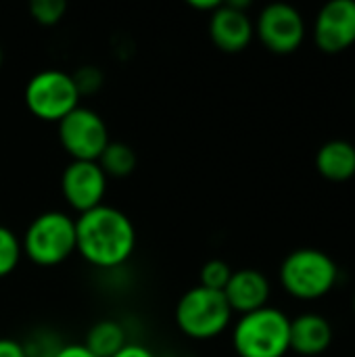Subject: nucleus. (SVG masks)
<instances>
[{"mask_svg":"<svg viewBox=\"0 0 355 357\" xmlns=\"http://www.w3.org/2000/svg\"><path fill=\"white\" fill-rule=\"evenodd\" d=\"M71 75H73V82H75V86H77L80 96H84V94H94V92L103 86V73H100L96 67H92V65L82 67V69H77V71L71 73Z\"/></svg>","mask_w":355,"mask_h":357,"instance_id":"obj_21","label":"nucleus"},{"mask_svg":"<svg viewBox=\"0 0 355 357\" xmlns=\"http://www.w3.org/2000/svg\"><path fill=\"white\" fill-rule=\"evenodd\" d=\"M109 178L96 161H71L61 176V192L71 209L86 213L98 205L107 195Z\"/></svg>","mask_w":355,"mask_h":357,"instance_id":"obj_9","label":"nucleus"},{"mask_svg":"<svg viewBox=\"0 0 355 357\" xmlns=\"http://www.w3.org/2000/svg\"><path fill=\"white\" fill-rule=\"evenodd\" d=\"M253 27L259 42L274 54L295 52L305 38V21L301 13L287 2L268 4Z\"/></svg>","mask_w":355,"mask_h":357,"instance_id":"obj_8","label":"nucleus"},{"mask_svg":"<svg viewBox=\"0 0 355 357\" xmlns=\"http://www.w3.org/2000/svg\"><path fill=\"white\" fill-rule=\"evenodd\" d=\"M291 318L276 307L245 314L232 328V347L239 357H285L289 349Z\"/></svg>","mask_w":355,"mask_h":357,"instance_id":"obj_2","label":"nucleus"},{"mask_svg":"<svg viewBox=\"0 0 355 357\" xmlns=\"http://www.w3.org/2000/svg\"><path fill=\"white\" fill-rule=\"evenodd\" d=\"M23 255L42 268L63 264L75 253V220L65 211H44L31 220L21 238Z\"/></svg>","mask_w":355,"mask_h":357,"instance_id":"obj_3","label":"nucleus"},{"mask_svg":"<svg viewBox=\"0 0 355 357\" xmlns=\"http://www.w3.org/2000/svg\"><path fill=\"white\" fill-rule=\"evenodd\" d=\"M113 357H157L149 347L140 345V343H128L119 354H115Z\"/></svg>","mask_w":355,"mask_h":357,"instance_id":"obj_23","label":"nucleus"},{"mask_svg":"<svg viewBox=\"0 0 355 357\" xmlns=\"http://www.w3.org/2000/svg\"><path fill=\"white\" fill-rule=\"evenodd\" d=\"M0 357H25L23 343L17 341V339L2 337L0 339Z\"/></svg>","mask_w":355,"mask_h":357,"instance_id":"obj_22","label":"nucleus"},{"mask_svg":"<svg viewBox=\"0 0 355 357\" xmlns=\"http://www.w3.org/2000/svg\"><path fill=\"white\" fill-rule=\"evenodd\" d=\"M54 357H94L86 347L84 343H71V345H63L59 349V354Z\"/></svg>","mask_w":355,"mask_h":357,"instance_id":"obj_24","label":"nucleus"},{"mask_svg":"<svg viewBox=\"0 0 355 357\" xmlns=\"http://www.w3.org/2000/svg\"><path fill=\"white\" fill-rule=\"evenodd\" d=\"M59 142L71 161H98L111 140L105 119L88 107H77L59 121Z\"/></svg>","mask_w":355,"mask_h":357,"instance_id":"obj_7","label":"nucleus"},{"mask_svg":"<svg viewBox=\"0 0 355 357\" xmlns=\"http://www.w3.org/2000/svg\"><path fill=\"white\" fill-rule=\"evenodd\" d=\"M186 357H190V356H186Z\"/></svg>","mask_w":355,"mask_h":357,"instance_id":"obj_28","label":"nucleus"},{"mask_svg":"<svg viewBox=\"0 0 355 357\" xmlns=\"http://www.w3.org/2000/svg\"><path fill=\"white\" fill-rule=\"evenodd\" d=\"M255 36L253 21L247 10L232 6L230 2H222L209 17V38L211 42L228 54L245 50Z\"/></svg>","mask_w":355,"mask_h":357,"instance_id":"obj_11","label":"nucleus"},{"mask_svg":"<svg viewBox=\"0 0 355 357\" xmlns=\"http://www.w3.org/2000/svg\"><path fill=\"white\" fill-rule=\"evenodd\" d=\"M232 272L234 270L226 261H222V259H209V261L203 264V268L199 272V280H201L199 284L205 287V289L224 293V289H226Z\"/></svg>","mask_w":355,"mask_h":357,"instance_id":"obj_18","label":"nucleus"},{"mask_svg":"<svg viewBox=\"0 0 355 357\" xmlns=\"http://www.w3.org/2000/svg\"><path fill=\"white\" fill-rule=\"evenodd\" d=\"M331 343H333V326L324 316L308 312L291 320L289 349L295 351L297 356H322L331 347Z\"/></svg>","mask_w":355,"mask_h":357,"instance_id":"obj_13","label":"nucleus"},{"mask_svg":"<svg viewBox=\"0 0 355 357\" xmlns=\"http://www.w3.org/2000/svg\"><path fill=\"white\" fill-rule=\"evenodd\" d=\"M136 249V228L117 207L98 205L75 220V253L90 266L111 270L123 266Z\"/></svg>","mask_w":355,"mask_h":357,"instance_id":"obj_1","label":"nucleus"},{"mask_svg":"<svg viewBox=\"0 0 355 357\" xmlns=\"http://www.w3.org/2000/svg\"><path fill=\"white\" fill-rule=\"evenodd\" d=\"M128 345L126 328L117 320H100L96 322L84 341V347L94 357H113Z\"/></svg>","mask_w":355,"mask_h":357,"instance_id":"obj_15","label":"nucleus"},{"mask_svg":"<svg viewBox=\"0 0 355 357\" xmlns=\"http://www.w3.org/2000/svg\"><path fill=\"white\" fill-rule=\"evenodd\" d=\"M270 282L268 278L253 268H243L232 272L226 289H224V297L232 310V314H251L257 312L262 307H268L270 301Z\"/></svg>","mask_w":355,"mask_h":357,"instance_id":"obj_12","label":"nucleus"},{"mask_svg":"<svg viewBox=\"0 0 355 357\" xmlns=\"http://www.w3.org/2000/svg\"><path fill=\"white\" fill-rule=\"evenodd\" d=\"M316 169L328 182H347L355 176V146L349 140H328L316 153Z\"/></svg>","mask_w":355,"mask_h":357,"instance_id":"obj_14","label":"nucleus"},{"mask_svg":"<svg viewBox=\"0 0 355 357\" xmlns=\"http://www.w3.org/2000/svg\"><path fill=\"white\" fill-rule=\"evenodd\" d=\"M23 257L21 238L6 226L0 224V278L13 274Z\"/></svg>","mask_w":355,"mask_h":357,"instance_id":"obj_17","label":"nucleus"},{"mask_svg":"<svg viewBox=\"0 0 355 357\" xmlns=\"http://www.w3.org/2000/svg\"><path fill=\"white\" fill-rule=\"evenodd\" d=\"M2 61H4V54H2V48H0V67H2Z\"/></svg>","mask_w":355,"mask_h":357,"instance_id":"obj_26","label":"nucleus"},{"mask_svg":"<svg viewBox=\"0 0 355 357\" xmlns=\"http://www.w3.org/2000/svg\"><path fill=\"white\" fill-rule=\"evenodd\" d=\"M232 322V310L220 291L201 284L188 289L176 305V324L182 335L195 341L220 337Z\"/></svg>","mask_w":355,"mask_h":357,"instance_id":"obj_5","label":"nucleus"},{"mask_svg":"<svg viewBox=\"0 0 355 357\" xmlns=\"http://www.w3.org/2000/svg\"><path fill=\"white\" fill-rule=\"evenodd\" d=\"M67 4L63 0H31L29 15L40 25H56L65 17Z\"/></svg>","mask_w":355,"mask_h":357,"instance_id":"obj_20","label":"nucleus"},{"mask_svg":"<svg viewBox=\"0 0 355 357\" xmlns=\"http://www.w3.org/2000/svg\"><path fill=\"white\" fill-rule=\"evenodd\" d=\"M339 278L335 259L320 249H295L280 266L282 289L297 299L314 301L328 295Z\"/></svg>","mask_w":355,"mask_h":357,"instance_id":"obj_4","label":"nucleus"},{"mask_svg":"<svg viewBox=\"0 0 355 357\" xmlns=\"http://www.w3.org/2000/svg\"><path fill=\"white\" fill-rule=\"evenodd\" d=\"M188 6L197 8V10H207V13H213L216 8L222 6L220 0H188Z\"/></svg>","mask_w":355,"mask_h":357,"instance_id":"obj_25","label":"nucleus"},{"mask_svg":"<svg viewBox=\"0 0 355 357\" xmlns=\"http://www.w3.org/2000/svg\"><path fill=\"white\" fill-rule=\"evenodd\" d=\"M96 163L100 165V169L105 172L107 178L109 176L111 178H126L136 169L138 157H136V151L130 144H126V142H109Z\"/></svg>","mask_w":355,"mask_h":357,"instance_id":"obj_16","label":"nucleus"},{"mask_svg":"<svg viewBox=\"0 0 355 357\" xmlns=\"http://www.w3.org/2000/svg\"><path fill=\"white\" fill-rule=\"evenodd\" d=\"M65 343L50 331H36L25 343V357H54Z\"/></svg>","mask_w":355,"mask_h":357,"instance_id":"obj_19","label":"nucleus"},{"mask_svg":"<svg viewBox=\"0 0 355 357\" xmlns=\"http://www.w3.org/2000/svg\"><path fill=\"white\" fill-rule=\"evenodd\" d=\"M354 312H355V297H354Z\"/></svg>","mask_w":355,"mask_h":357,"instance_id":"obj_27","label":"nucleus"},{"mask_svg":"<svg viewBox=\"0 0 355 357\" xmlns=\"http://www.w3.org/2000/svg\"><path fill=\"white\" fill-rule=\"evenodd\" d=\"M29 113L42 121H61L80 107L73 75L63 69H44L29 77L23 92Z\"/></svg>","mask_w":355,"mask_h":357,"instance_id":"obj_6","label":"nucleus"},{"mask_svg":"<svg viewBox=\"0 0 355 357\" xmlns=\"http://www.w3.org/2000/svg\"><path fill=\"white\" fill-rule=\"evenodd\" d=\"M314 42L324 54H341L355 44V0L326 2L314 23Z\"/></svg>","mask_w":355,"mask_h":357,"instance_id":"obj_10","label":"nucleus"}]
</instances>
